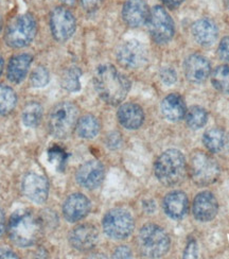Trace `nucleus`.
<instances>
[{"label": "nucleus", "instance_id": "a19ab883", "mask_svg": "<svg viewBox=\"0 0 229 259\" xmlns=\"http://www.w3.org/2000/svg\"><path fill=\"white\" fill-rule=\"evenodd\" d=\"M184 0H162L163 4H166L168 7H177L179 6Z\"/></svg>", "mask_w": 229, "mask_h": 259}, {"label": "nucleus", "instance_id": "c03bdc74", "mask_svg": "<svg viewBox=\"0 0 229 259\" xmlns=\"http://www.w3.org/2000/svg\"><path fill=\"white\" fill-rule=\"evenodd\" d=\"M3 26H4V23H3V18L0 17V32H2V30H3Z\"/></svg>", "mask_w": 229, "mask_h": 259}, {"label": "nucleus", "instance_id": "0eeeda50", "mask_svg": "<svg viewBox=\"0 0 229 259\" xmlns=\"http://www.w3.org/2000/svg\"><path fill=\"white\" fill-rule=\"evenodd\" d=\"M36 34V21L31 14L17 16L7 28L5 39L12 48H23L34 39Z\"/></svg>", "mask_w": 229, "mask_h": 259}, {"label": "nucleus", "instance_id": "6e6552de", "mask_svg": "<svg viewBox=\"0 0 229 259\" xmlns=\"http://www.w3.org/2000/svg\"><path fill=\"white\" fill-rule=\"evenodd\" d=\"M103 230L112 239L122 240L133 233L134 219L130 213L121 208L108 211L103 219Z\"/></svg>", "mask_w": 229, "mask_h": 259}, {"label": "nucleus", "instance_id": "a211bd4d", "mask_svg": "<svg viewBox=\"0 0 229 259\" xmlns=\"http://www.w3.org/2000/svg\"><path fill=\"white\" fill-rule=\"evenodd\" d=\"M187 80L192 83H202L209 77L211 67L206 58L200 55H192L187 58L184 65Z\"/></svg>", "mask_w": 229, "mask_h": 259}, {"label": "nucleus", "instance_id": "7c9ffc66", "mask_svg": "<svg viewBox=\"0 0 229 259\" xmlns=\"http://www.w3.org/2000/svg\"><path fill=\"white\" fill-rule=\"evenodd\" d=\"M67 154L60 147H52L48 150V159L51 164H54L58 170L62 171L66 164Z\"/></svg>", "mask_w": 229, "mask_h": 259}, {"label": "nucleus", "instance_id": "9d476101", "mask_svg": "<svg viewBox=\"0 0 229 259\" xmlns=\"http://www.w3.org/2000/svg\"><path fill=\"white\" fill-rule=\"evenodd\" d=\"M117 59L121 66L129 69L143 67L148 61V51L138 40H127L120 46Z\"/></svg>", "mask_w": 229, "mask_h": 259}, {"label": "nucleus", "instance_id": "39448f33", "mask_svg": "<svg viewBox=\"0 0 229 259\" xmlns=\"http://www.w3.org/2000/svg\"><path fill=\"white\" fill-rule=\"evenodd\" d=\"M168 234L158 225L147 224L139 233V246L143 254L150 258L165 256L170 249Z\"/></svg>", "mask_w": 229, "mask_h": 259}, {"label": "nucleus", "instance_id": "412c9836", "mask_svg": "<svg viewBox=\"0 0 229 259\" xmlns=\"http://www.w3.org/2000/svg\"><path fill=\"white\" fill-rule=\"evenodd\" d=\"M117 116L119 122L128 130H136L140 127L145 120L143 109L135 103H125L120 106Z\"/></svg>", "mask_w": 229, "mask_h": 259}, {"label": "nucleus", "instance_id": "f704fd0d", "mask_svg": "<svg viewBox=\"0 0 229 259\" xmlns=\"http://www.w3.org/2000/svg\"><path fill=\"white\" fill-rule=\"evenodd\" d=\"M122 144L121 135L117 132L108 134L106 137V146L110 149H118Z\"/></svg>", "mask_w": 229, "mask_h": 259}, {"label": "nucleus", "instance_id": "cd10ccee", "mask_svg": "<svg viewBox=\"0 0 229 259\" xmlns=\"http://www.w3.org/2000/svg\"><path fill=\"white\" fill-rule=\"evenodd\" d=\"M211 82L214 88L223 93L229 94V66L222 65L216 67L211 75Z\"/></svg>", "mask_w": 229, "mask_h": 259}, {"label": "nucleus", "instance_id": "473e14b6", "mask_svg": "<svg viewBox=\"0 0 229 259\" xmlns=\"http://www.w3.org/2000/svg\"><path fill=\"white\" fill-rule=\"evenodd\" d=\"M160 79L161 81L165 83L166 85H172L176 82L177 75L175 70H174L172 67H163L160 70Z\"/></svg>", "mask_w": 229, "mask_h": 259}, {"label": "nucleus", "instance_id": "20e7f679", "mask_svg": "<svg viewBox=\"0 0 229 259\" xmlns=\"http://www.w3.org/2000/svg\"><path fill=\"white\" fill-rule=\"evenodd\" d=\"M79 118L78 107L70 102H62L52 110L48 126L52 136L64 139L69 137L76 127Z\"/></svg>", "mask_w": 229, "mask_h": 259}, {"label": "nucleus", "instance_id": "ddd939ff", "mask_svg": "<svg viewBox=\"0 0 229 259\" xmlns=\"http://www.w3.org/2000/svg\"><path fill=\"white\" fill-rule=\"evenodd\" d=\"M25 196L32 202L41 204L48 198L49 183L45 177L37 174L27 175L21 184Z\"/></svg>", "mask_w": 229, "mask_h": 259}, {"label": "nucleus", "instance_id": "a878e982", "mask_svg": "<svg viewBox=\"0 0 229 259\" xmlns=\"http://www.w3.org/2000/svg\"><path fill=\"white\" fill-rule=\"evenodd\" d=\"M17 102L15 92L9 86L0 84V115H8L14 110Z\"/></svg>", "mask_w": 229, "mask_h": 259}, {"label": "nucleus", "instance_id": "f257e3e1", "mask_svg": "<svg viewBox=\"0 0 229 259\" xmlns=\"http://www.w3.org/2000/svg\"><path fill=\"white\" fill-rule=\"evenodd\" d=\"M95 89L106 103L117 105L121 103L130 89V82L124 74L119 72L113 65H101L94 77Z\"/></svg>", "mask_w": 229, "mask_h": 259}, {"label": "nucleus", "instance_id": "2eb2a0df", "mask_svg": "<svg viewBox=\"0 0 229 259\" xmlns=\"http://www.w3.org/2000/svg\"><path fill=\"white\" fill-rule=\"evenodd\" d=\"M104 180V167L98 160H89L82 165L76 172V181L86 189H95Z\"/></svg>", "mask_w": 229, "mask_h": 259}, {"label": "nucleus", "instance_id": "9b49d317", "mask_svg": "<svg viewBox=\"0 0 229 259\" xmlns=\"http://www.w3.org/2000/svg\"><path fill=\"white\" fill-rule=\"evenodd\" d=\"M75 26V18L69 10L59 7L52 11L50 27L52 34L57 40L65 41L69 39L74 33Z\"/></svg>", "mask_w": 229, "mask_h": 259}, {"label": "nucleus", "instance_id": "7ed1b4c3", "mask_svg": "<svg viewBox=\"0 0 229 259\" xmlns=\"http://www.w3.org/2000/svg\"><path fill=\"white\" fill-rule=\"evenodd\" d=\"M154 171L161 184L166 186L177 185L187 175L186 158L176 149L167 150L157 158Z\"/></svg>", "mask_w": 229, "mask_h": 259}, {"label": "nucleus", "instance_id": "4468645a", "mask_svg": "<svg viewBox=\"0 0 229 259\" xmlns=\"http://www.w3.org/2000/svg\"><path fill=\"white\" fill-rule=\"evenodd\" d=\"M99 239L97 229L91 224H81L72 230L69 236V241L75 250L86 252L96 246Z\"/></svg>", "mask_w": 229, "mask_h": 259}, {"label": "nucleus", "instance_id": "5701e85b", "mask_svg": "<svg viewBox=\"0 0 229 259\" xmlns=\"http://www.w3.org/2000/svg\"><path fill=\"white\" fill-rule=\"evenodd\" d=\"M32 62L30 55H18L11 59L8 66V78L13 83H20L28 73Z\"/></svg>", "mask_w": 229, "mask_h": 259}, {"label": "nucleus", "instance_id": "4c0bfd02", "mask_svg": "<svg viewBox=\"0 0 229 259\" xmlns=\"http://www.w3.org/2000/svg\"><path fill=\"white\" fill-rule=\"evenodd\" d=\"M101 0H81L83 8L87 11H93L100 5Z\"/></svg>", "mask_w": 229, "mask_h": 259}, {"label": "nucleus", "instance_id": "ea45409f", "mask_svg": "<svg viewBox=\"0 0 229 259\" xmlns=\"http://www.w3.org/2000/svg\"><path fill=\"white\" fill-rule=\"evenodd\" d=\"M6 230V217L4 211L0 209V237H2Z\"/></svg>", "mask_w": 229, "mask_h": 259}, {"label": "nucleus", "instance_id": "6ab92c4d", "mask_svg": "<svg viewBox=\"0 0 229 259\" xmlns=\"http://www.w3.org/2000/svg\"><path fill=\"white\" fill-rule=\"evenodd\" d=\"M163 209L171 219H182L189 209V201L186 193L178 190L168 193L163 200Z\"/></svg>", "mask_w": 229, "mask_h": 259}, {"label": "nucleus", "instance_id": "b1692460", "mask_svg": "<svg viewBox=\"0 0 229 259\" xmlns=\"http://www.w3.org/2000/svg\"><path fill=\"white\" fill-rule=\"evenodd\" d=\"M203 143L207 150L212 153H217L222 151L226 145V135L221 128L213 127L205 132Z\"/></svg>", "mask_w": 229, "mask_h": 259}, {"label": "nucleus", "instance_id": "393cba45", "mask_svg": "<svg viewBox=\"0 0 229 259\" xmlns=\"http://www.w3.org/2000/svg\"><path fill=\"white\" fill-rule=\"evenodd\" d=\"M100 131V123L93 115H85L76 123V132L79 136L86 139L95 138Z\"/></svg>", "mask_w": 229, "mask_h": 259}, {"label": "nucleus", "instance_id": "37998d69", "mask_svg": "<svg viewBox=\"0 0 229 259\" xmlns=\"http://www.w3.org/2000/svg\"><path fill=\"white\" fill-rule=\"evenodd\" d=\"M3 69H4V60H3L2 56H0V74H2Z\"/></svg>", "mask_w": 229, "mask_h": 259}, {"label": "nucleus", "instance_id": "f03ea898", "mask_svg": "<svg viewBox=\"0 0 229 259\" xmlns=\"http://www.w3.org/2000/svg\"><path fill=\"white\" fill-rule=\"evenodd\" d=\"M42 221L32 210L20 209L11 215L8 233L11 241L20 247L35 244L42 235Z\"/></svg>", "mask_w": 229, "mask_h": 259}, {"label": "nucleus", "instance_id": "58836bf2", "mask_svg": "<svg viewBox=\"0 0 229 259\" xmlns=\"http://www.w3.org/2000/svg\"><path fill=\"white\" fill-rule=\"evenodd\" d=\"M0 258H17L16 254L7 249H0Z\"/></svg>", "mask_w": 229, "mask_h": 259}, {"label": "nucleus", "instance_id": "f3484780", "mask_svg": "<svg viewBox=\"0 0 229 259\" xmlns=\"http://www.w3.org/2000/svg\"><path fill=\"white\" fill-rule=\"evenodd\" d=\"M122 16L129 27L137 28L148 23L150 10L145 0H127L123 7Z\"/></svg>", "mask_w": 229, "mask_h": 259}, {"label": "nucleus", "instance_id": "4be33fe9", "mask_svg": "<svg viewBox=\"0 0 229 259\" xmlns=\"http://www.w3.org/2000/svg\"><path fill=\"white\" fill-rule=\"evenodd\" d=\"M161 113L169 121H178L186 116V103L177 94L167 96L161 102Z\"/></svg>", "mask_w": 229, "mask_h": 259}, {"label": "nucleus", "instance_id": "72a5a7b5", "mask_svg": "<svg viewBox=\"0 0 229 259\" xmlns=\"http://www.w3.org/2000/svg\"><path fill=\"white\" fill-rule=\"evenodd\" d=\"M217 55L222 61L229 63V36L224 37L221 40L219 49H217Z\"/></svg>", "mask_w": 229, "mask_h": 259}, {"label": "nucleus", "instance_id": "2f4dec72", "mask_svg": "<svg viewBox=\"0 0 229 259\" xmlns=\"http://www.w3.org/2000/svg\"><path fill=\"white\" fill-rule=\"evenodd\" d=\"M31 85L33 88L39 89V88H45V86L49 82V72L45 67H37L33 70L30 78Z\"/></svg>", "mask_w": 229, "mask_h": 259}, {"label": "nucleus", "instance_id": "bb28decb", "mask_svg": "<svg viewBox=\"0 0 229 259\" xmlns=\"http://www.w3.org/2000/svg\"><path fill=\"white\" fill-rule=\"evenodd\" d=\"M42 118V107L37 102H30L23 112V122L28 127H34L39 124Z\"/></svg>", "mask_w": 229, "mask_h": 259}, {"label": "nucleus", "instance_id": "c756f323", "mask_svg": "<svg viewBox=\"0 0 229 259\" xmlns=\"http://www.w3.org/2000/svg\"><path fill=\"white\" fill-rule=\"evenodd\" d=\"M82 75V71L80 68L72 66L69 67L64 72L62 77V85L65 90L69 92H78L81 89L80 78Z\"/></svg>", "mask_w": 229, "mask_h": 259}, {"label": "nucleus", "instance_id": "e433bc0d", "mask_svg": "<svg viewBox=\"0 0 229 259\" xmlns=\"http://www.w3.org/2000/svg\"><path fill=\"white\" fill-rule=\"evenodd\" d=\"M114 257L115 258H130L132 257V252H130V250L127 246L122 245V246H119L115 251Z\"/></svg>", "mask_w": 229, "mask_h": 259}, {"label": "nucleus", "instance_id": "dca6fc26", "mask_svg": "<svg viewBox=\"0 0 229 259\" xmlns=\"http://www.w3.org/2000/svg\"><path fill=\"white\" fill-rule=\"evenodd\" d=\"M90 211V202L82 193H73L64 203V217L69 222L84 219Z\"/></svg>", "mask_w": 229, "mask_h": 259}, {"label": "nucleus", "instance_id": "1a4fd4ad", "mask_svg": "<svg viewBox=\"0 0 229 259\" xmlns=\"http://www.w3.org/2000/svg\"><path fill=\"white\" fill-rule=\"evenodd\" d=\"M150 33L158 44H166L174 35V23L167 11L160 6H156L150 11L149 16Z\"/></svg>", "mask_w": 229, "mask_h": 259}, {"label": "nucleus", "instance_id": "aec40b11", "mask_svg": "<svg viewBox=\"0 0 229 259\" xmlns=\"http://www.w3.org/2000/svg\"><path fill=\"white\" fill-rule=\"evenodd\" d=\"M192 34L200 45L210 46L216 40L219 31L214 21L209 18H203L193 24Z\"/></svg>", "mask_w": 229, "mask_h": 259}, {"label": "nucleus", "instance_id": "423d86ee", "mask_svg": "<svg viewBox=\"0 0 229 259\" xmlns=\"http://www.w3.org/2000/svg\"><path fill=\"white\" fill-rule=\"evenodd\" d=\"M189 174L196 185L208 186L219 179L220 166L209 154L198 151L190 157Z\"/></svg>", "mask_w": 229, "mask_h": 259}, {"label": "nucleus", "instance_id": "c85d7f7f", "mask_svg": "<svg viewBox=\"0 0 229 259\" xmlns=\"http://www.w3.org/2000/svg\"><path fill=\"white\" fill-rule=\"evenodd\" d=\"M207 119H208V115L206 110L201 106H191L188 112H186L187 124L193 130L202 128L207 123Z\"/></svg>", "mask_w": 229, "mask_h": 259}, {"label": "nucleus", "instance_id": "c9c22d12", "mask_svg": "<svg viewBox=\"0 0 229 259\" xmlns=\"http://www.w3.org/2000/svg\"><path fill=\"white\" fill-rule=\"evenodd\" d=\"M185 258H196L198 257V244L194 240H191L184 253Z\"/></svg>", "mask_w": 229, "mask_h": 259}, {"label": "nucleus", "instance_id": "f8f14e48", "mask_svg": "<svg viewBox=\"0 0 229 259\" xmlns=\"http://www.w3.org/2000/svg\"><path fill=\"white\" fill-rule=\"evenodd\" d=\"M219 204L214 194L209 191L199 193L193 200L192 212L194 218L201 222H209L215 218Z\"/></svg>", "mask_w": 229, "mask_h": 259}, {"label": "nucleus", "instance_id": "79ce46f5", "mask_svg": "<svg viewBox=\"0 0 229 259\" xmlns=\"http://www.w3.org/2000/svg\"><path fill=\"white\" fill-rule=\"evenodd\" d=\"M61 2L64 4V5H66V6H73L74 5V3H75V0H61Z\"/></svg>", "mask_w": 229, "mask_h": 259}]
</instances>
